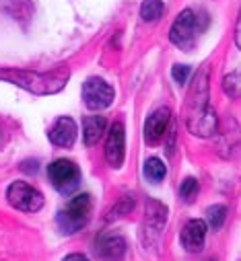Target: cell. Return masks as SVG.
I'll return each instance as SVG.
<instances>
[{
	"label": "cell",
	"mask_w": 241,
	"mask_h": 261,
	"mask_svg": "<svg viewBox=\"0 0 241 261\" xmlns=\"http://www.w3.org/2000/svg\"><path fill=\"white\" fill-rule=\"evenodd\" d=\"M70 70L66 66H60L56 70L47 72H35V70H21V68H0V81L13 83L33 95H54L62 91L68 83Z\"/></svg>",
	"instance_id": "6da1fadb"
},
{
	"label": "cell",
	"mask_w": 241,
	"mask_h": 261,
	"mask_svg": "<svg viewBox=\"0 0 241 261\" xmlns=\"http://www.w3.org/2000/svg\"><path fill=\"white\" fill-rule=\"evenodd\" d=\"M208 76H210V70L202 68L196 76L194 91L190 93L188 129L200 138L212 136L216 132V115L208 105Z\"/></svg>",
	"instance_id": "7a4b0ae2"
},
{
	"label": "cell",
	"mask_w": 241,
	"mask_h": 261,
	"mask_svg": "<svg viewBox=\"0 0 241 261\" xmlns=\"http://www.w3.org/2000/svg\"><path fill=\"white\" fill-rule=\"evenodd\" d=\"M208 15L206 13H198L192 9H186L179 13V17L173 21L171 29H169V39L182 47L184 51H190L196 41L200 39V35L204 33V29L208 27Z\"/></svg>",
	"instance_id": "3957f363"
},
{
	"label": "cell",
	"mask_w": 241,
	"mask_h": 261,
	"mask_svg": "<svg viewBox=\"0 0 241 261\" xmlns=\"http://www.w3.org/2000/svg\"><path fill=\"white\" fill-rule=\"evenodd\" d=\"M91 210H93V200H91L89 193L75 195V198H73L62 210L58 212V216H56L58 228L62 230L64 234H75V232H79V230L85 228V224L89 222Z\"/></svg>",
	"instance_id": "277c9868"
},
{
	"label": "cell",
	"mask_w": 241,
	"mask_h": 261,
	"mask_svg": "<svg viewBox=\"0 0 241 261\" xmlns=\"http://www.w3.org/2000/svg\"><path fill=\"white\" fill-rule=\"evenodd\" d=\"M47 177L52 185L64 195H70L79 183H81V171L79 167L68 159H58L47 167Z\"/></svg>",
	"instance_id": "5b68a950"
},
{
	"label": "cell",
	"mask_w": 241,
	"mask_h": 261,
	"mask_svg": "<svg viewBox=\"0 0 241 261\" xmlns=\"http://www.w3.org/2000/svg\"><path fill=\"white\" fill-rule=\"evenodd\" d=\"M7 200L13 208L21 212H37L43 208V195L33 185L25 181H15L7 189Z\"/></svg>",
	"instance_id": "8992f818"
},
{
	"label": "cell",
	"mask_w": 241,
	"mask_h": 261,
	"mask_svg": "<svg viewBox=\"0 0 241 261\" xmlns=\"http://www.w3.org/2000/svg\"><path fill=\"white\" fill-rule=\"evenodd\" d=\"M83 101L91 111L107 109L113 103V89L103 79L93 76L83 85Z\"/></svg>",
	"instance_id": "52a82bcc"
},
{
	"label": "cell",
	"mask_w": 241,
	"mask_h": 261,
	"mask_svg": "<svg viewBox=\"0 0 241 261\" xmlns=\"http://www.w3.org/2000/svg\"><path fill=\"white\" fill-rule=\"evenodd\" d=\"M77 121L73 117H58L50 129V142L58 148H73L77 142Z\"/></svg>",
	"instance_id": "ba28073f"
},
{
	"label": "cell",
	"mask_w": 241,
	"mask_h": 261,
	"mask_svg": "<svg viewBox=\"0 0 241 261\" xmlns=\"http://www.w3.org/2000/svg\"><path fill=\"white\" fill-rule=\"evenodd\" d=\"M124 154H126V142H124V125L115 121L109 127L107 134V144H105V156L109 161V165L113 169H119L124 163Z\"/></svg>",
	"instance_id": "9c48e42d"
},
{
	"label": "cell",
	"mask_w": 241,
	"mask_h": 261,
	"mask_svg": "<svg viewBox=\"0 0 241 261\" xmlns=\"http://www.w3.org/2000/svg\"><path fill=\"white\" fill-rule=\"evenodd\" d=\"M165 220H167V210L161 202H155V200H149L147 204V216H144V239L149 245H153L163 226H165Z\"/></svg>",
	"instance_id": "30bf717a"
},
{
	"label": "cell",
	"mask_w": 241,
	"mask_h": 261,
	"mask_svg": "<svg viewBox=\"0 0 241 261\" xmlns=\"http://www.w3.org/2000/svg\"><path fill=\"white\" fill-rule=\"evenodd\" d=\"M169 121H171V109L169 107H159L147 117V121H144V140H147V144H157L165 136Z\"/></svg>",
	"instance_id": "8fae6325"
},
{
	"label": "cell",
	"mask_w": 241,
	"mask_h": 261,
	"mask_svg": "<svg viewBox=\"0 0 241 261\" xmlns=\"http://www.w3.org/2000/svg\"><path fill=\"white\" fill-rule=\"evenodd\" d=\"M206 222L204 220H190L186 222V226L182 228V245L186 251L190 253H200L204 247V239H206Z\"/></svg>",
	"instance_id": "7c38bea8"
},
{
	"label": "cell",
	"mask_w": 241,
	"mask_h": 261,
	"mask_svg": "<svg viewBox=\"0 0 241 261\" xmlns=\"http://www.w3.org/2000/svg\"><path fill=\"white\" fill-rule=\"evenodd\" d=\"M97 253L105 261H122V257L126 255V241L122 237H115V234L101 237L97 241Z\"/></svg>",
	"instance_id": "4fadbf2b"
},
{
	"label": "cell",
	"mask_w": 241,
	"mask_h": 261,
	"mask_svg": "<svg viewBox=\"0 0 241 261\" xmlns=\"http://www.w3.org/2000/svg\"><path fill=\"white\" fill-rule=\"evenodd\" d=\"M107 127V119L103 115H87L83 119V138L87 146H95Z\"/></svg>",
	"instance_id": "5bb4252c"
},
{
	"label": "cell",
	"mask_w": 241,
	"mask_h": 261,
	"mask_svg": "<svg viewBox=\"0 0 241 261\" xmlns=\"http://www.w3.org/2000/svg\"><path fill=\"white\" fill-rule=\"evenodd\" d=\"M165 175H167V167H165V163H163L161 159H157V156L147 159V163H144V177H147L151 183L163 181Z\"/></svg>",
	"instance_id": "9a60e30c"
},
{
	"label": "cell",
	"mask_w": 241,
	"mask_h": 261,
	"mask_svg": "<svg viewBox=\"0 0 241 261\" xmlns=\"http://www.w3.org/2000/svg\"><path fill=\"white\" fill-rule=\"evenodd\" d=\"M165 13V5L163 0H144L140 7V17L147 23H153L157 19H161V15Z\"/></svg>",
	"instance_id": "2e32d148"
},
{
	"label": "cell",
	"mask_w": 241,
	"mask_h": 261,
	"mask_svg": "<svg viewBox=\"0 0 241 261\" xmlns=\"http://www.w3.org/2000/svg\"><path fill=\"white\" fill-rule=\"evenodd\" d=\"M206 214H208V226H210L212 230H219V228L223 226L225 218H227V208L221 206V204H214V206L208 208Z\"/></svg>",
	"instance_id": "e0dca14e"
},
{
	"label": "cell",
	"mask_w": 241,
	"mask_h": 261,
	"mask_svg": "<svg viewBox=\"0 0 241 261\" xmlns=\"http://www.w3.org/2000/svg\"><path fill=\"white\" fill-rule=\"evenodd\" d=\"M198 191H200V185H198V181L192 179V177L186 179V181L182 183V187H179V195H182L184 202H194L196 195H198Z\"/></svg>",
	"instance_id": "ac0fdd59"
},
{
	"label": "cell",
	"mask_w": 241,
	"mask_h": 261,
	"mask_svg": "<svg viewBox=\"0 0 241 261\" xmlns=\"http://www.w3.org/2000/svg\"><path fill=\"white\" fill-rule=\"evenodd\" d=\"M171 74H173L175 83H179V85H186V83H188V76L192 74V68H190V66H186V64H179V66H173Z\"/></svg>",
	"instance_id": "d6986e66"
},
{
	"label": "cell",
	"mask_w": 241,
	"mask_h": 261,
	"mask_svg": "<svg viewBox=\"0 0 241 261\" xmlns=\"http://www.w3.org/2000/svg\"><path fill=\"white\" fill-rule=\"evenodd\" d=\"M235 43H237V47L241 49V13H239V21H237V27H235Z\"/></svg>",
	"instance_id": "ffe728a7"
},
{
	"label": "cell",
	"mask_w": 241,
	"mask_h": 261,
	"mask_svg": "<svg viewBox=\"0 0 241 261\" xmlns=\"http://www.w3.org/2000/svg\"><path fill=\"white\" fill-rule=\"evenodd\" d=\"M62 261H89L83 253H70V255H66Z\"/></svg>",
	"instance_id": "44dd1931"
},
{
	"label": "cell",
	"mask_w": 241,
	"mask_h": 261,
	"mask_svg": "<svg viewBox=\"0 0 241 261\" xmlns=\"http://www.w3.org/2000/svg\"><path fill=\"white\" fill-rule=\"evenodd\" d=\"M23 171H29V173H35L37 167H35V161H29V163H23Z\"/></svg>",
	"instance_id": "7402d4cb"
},
{
	"label": "cell",
	"mask_w": 241,
	"mask_h": 261,
	"mask_svg": "<svg viewBox=\"0 0 241 261\" xmlns=\"http://www.w3.org/2000/svg\"><path fill=\"white\" fill-rule=\"evenodd\" d=\"M5 142H7V132H5V125H3V121H0V148L5 146Z\"/></svg>",
	"instance_id": "603a6c76"
},
{
	"label": "cell",
	"mask_w": 241,
	"mask_h": 261,
	"mask_svg": "<svg viewBox=\"0 0 241 261\" xmlns=\"http://www.w3.org/2000/svg\"><path fill=\"white\" fill-rule=\"evenodd\" d=\"M208 261H216V259H208Z\"/></svg>",
	"instance_id": "cb8c5ba5"
}]
</instances>
